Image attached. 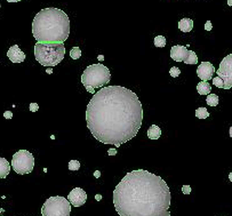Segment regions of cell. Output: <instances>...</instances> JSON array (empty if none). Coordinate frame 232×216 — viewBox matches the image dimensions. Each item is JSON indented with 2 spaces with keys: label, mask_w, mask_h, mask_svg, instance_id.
<instances>
[{
  "label": "cell",
  "mask_w": 232,
  "mask_h": 216,
  "mask_svg": "<svg viewBox=\"0 0 232 216\" xmlns=\"http://www.w3.org/2000/svg\"><path fill=\"white\" fill-rule=\"evenodd\" d=\"M142 121V103L126 87H103L94 94L86 109V123L92 135L101 143L117 148L137 135Z\"/></svg>",
  "instance_id": "6da1fadb"
},
{
  "label": "cell",
  "mask_w": 232,
  "mask_h": 216,
  "mask_svg": "<svg viewBox=\"0 0 232 216\" xmlns=\"http://www.w3.org/2000/svg\"><path fill=\"white\" fill-rule=\"evenodd\" d=\"M170 190L160 176L144 169L126 174L113 191L120 216H170Z\"/></svg>",
  "instance_id": "7a4b0ae2"
},
{
  "label": "cell",
  "mask_w": 232,
  "mask_h": 216,
  "mask_svg": "<svg viewBox=\"0 0 232 216\" xmlns=\"http://www.w3.org/2000/svg\"><path fill=\"white\" fill-rule=\"evenodd\" d=\"M32 34L39 43H64L70 34V20L58 8H45L32 22Z\"/></svg>",
  "instance_id": "3957f363"
},
{
  "label": "cell",
  "mask_w": 232,
  "mask_h": 216,
  "mask_svg": "<svg viewBox=\"0 0 232 216\" xmlns=\"http://www.w3.org/2000/svg\"><path fill=\"white\" fill-rule=\"evenodd\" d=\"M65 55L63 43H39L34 45V57L41 65L48 68L56 67Z\"/></svg>",
  "instance_id": "277c9868"
},
{
  "label": "cell",
  "mask_w": 232,
  "mask_h": 216,
  "mask_svg": "<svg viewBox=\"0 0 232 216\" xmlns=\"http://www.w3.org/2000/svg\"><path fill=\"white\" fill-rule=\"evenodd\" d=\"M111 79V72L102 63L92 64L85 69L81 76V83L85 87L103 88Z\"/></svg>",
  "instance_id": "5b68a950"
},
{
  "label": "cell",
  "mask_w": 232,
  "mask_h": 216,
  "mask_svg": "<svg viewBox=\"0 0 232 216\" xmlns=\"http://www.w3.org/2000/svg\"><path fill=\"white\" fill-rule=\"evenodd\" d=\"M41 214L43 216H70L71 203L64 197H50L43 205Z\"/></svg>",
  "instance_id": "8992f818"
},
{
  "label": "cell",
  "mask_w": 232,
  "mask_h": 216,
  "mask_svg": "<svg viewBox=\"0 0 232 216\" xmlns=\"http://www.w3.org/2000/svg\"><path fill=\"white\" fill-rule=\"evenodd\" d=\"M12 167L20 175L30 174L34 167V157L28 150H20L13 156Z\"/></svg>",
  "instance_id": "52a82bcc"
},
{
  "label": "cell",
  "mask_w": 232,
  "mask_h": 216,
  "mask_svg": "<svg viewBox=\"0 0 232 216\" xmlns=\"http://www.w3.org/2000/svg\"><path fill=\"white\" fill-rule=\"evenodd\" d=\"M170 57L176 62H183L185 64H197L198 56L192 50H189L183 45H175L170 48Z\"/></svg>",
  "instance_id": "ba28073f"
},
{
  "label": "cell",
  "mask_w": 232,
  "mask_h": 216,
  "mask_svg": "<svg viewBox=\"0 0 232 216\" xmlns=\"http://www.w3.org/2000/svg\"><path fill=\"white\" fill-rule=\"evenodd\" d=\"M217 77L223 81V89L229 90L232 88V54L226 55L219 63V70L216 71Z\"/></svg>",
  "instance_id": "9c48e42d"
},
{
  "label": "cell",
  "mask_w": 232,
  "mask_h": 216,
  "mask_svg": "<svg viewBox=\"0 0 232 216\" xmlns=\"http://www.w3.org/2000/svg\"><path fill=\"white\" fill-rule=\"evenodd\" d=\"M68 200L73 207H80L86 203L87 193L83 191L81 188H74V189L69 193Z\"/></svg>",
  "instance_id": "30bf717a"
},
{
  "label": "cell",
  "mask_w": 232,
  "mask_h": 216,
  "mask_svg": "<svg viewBox=\"0 0 232 216\" xmlns=\"http://www.w3.org/2000/svg\"><path fill=\"white\" fill-rule=\"evenodd\" d=\"M214 73H215V68L209 62H201V64L197 69V76L202 81H209L210 79H213Z\"/></svg>",
  "instance_id": "8fae6325"
},
{
  "label": "cell",
  "mask_w": 232,
  "mask_h": 216,
  "mask_svg": "<svg viewBox=\"0 0 232 216\" xmlns=\"http://www.w3.org/2000/svg\"><path fill=\"white\" fill-rule=\"evenodd\" d=\"M7 56L9 57V60L13 63H22L25 60V54L20 49V47L17 45H13L10 47L7 52Z\"/></svg>",
  "instance_id": "7c38bea8"
},
{
  "label": "cell",
  "mask_w": 232,
  "mask_h": 216,
  "mask_svg": "<svg viewBox=\"0 0 232 216\" xmlns=\"http://www.w3.org/2000/svg\"><path fill=\"white\" fill-rule=\"evenodd\" d=\"M10 173V165L8 160L0 157V178H6Z\"/></svg>",
  "instance_id": "4fadbf2b"
},
{
  "label": "cell",
  "mask_w": 232,
  "mask_h": 216,
  "mask_svg": "<svg viewBox=\"0 0 232 216\" xmlns=\"http://www.w3.org/2000/svg\"><path fill=\"white\" fill-rule=\"evenodd\" d=\"M179 29L182 32H190L193 29V21L191 18H182L179 22Z\"/></svg>",
  "instance_id": "5bb4252c"
},
{
  "label": "cell",
  "mask_w": 232,
  "mask_h": 216,
  "mask_svg": "<svg viewBox=\"0 0 232 216\" xmlns=\"http://www.w3.org/2000/svg\"><path fill=\"white\" fill-rule=\"evenodd\" d=\"M197 90L200 95H208L210 94V90H212V86L208 81H200V83L197 85Z\"/></svg>",
  "instance_id": "9a60e30c"
},
{
  "label": "cell",
  "mask_w": 232,
  "mask_h": 216,
  "mask_svg": "<svg viewBox=\"0 0 232 216\" xmlns=\"http://www.w3.org/2000/svg\"><path fill=\"white\" fill-rule=\"evenodd\" d=\"M161 136V129L160 127H158L157 125H152L150 126V128L148 129V137L150 140H158Z\"/></svg>",
  "instance_id": "2e32d148"
},
{
  "label": "cell",
  "mask_w": 232,
  "mask_h": 216,
  "mask_svg": "<svg viewBox=\"0 0 232 216\" xmlns=\"http://www.w3.org/2000/svg\"><path fill=\"white\" fill-rule=\"evenodd\" d=\"M219 96L216 94H208L207 98H206V103L208 104L209 107H217L219 105Z\"/></svg>",
  "instance_id": "e0dca14e"
},
{
  "label": "cell",
  "mask_w": 232,
  "mask_h": 216,
  "mask_svg": "<svg viewBox=\"0 0 232 216\" xmlns=\"http://www.w3.org/2000/svg\"><path fill=\"white\" fill-rule=\"evenodd\" d=\"M196 117L199 119H206L209 117V112L207 111L206 108H199L196 110Z\"/></svg>",
  "instance_id": "ac0fdd59"
},
{
  "label": "cell",
  "mask_w": 232,
  "mask_h": 216,
  "mask_svg": "<svg viewBox=\"0 0 232 216\" xmlns=\"http://www.w3.org/2000/svg\"><path fill=\"white\" fill-rule=\"evenodd\" d=\"M81 54L83 53H81V49H80L79 47H73L72 49H71V52H70V56L73 60H78V58H80Z\"/></svg>",
  "instance_id": "d6986e66"
},
{
  "label": "cell",
  "mask_w": 232,
  "mask_h": 216,
  "mask_svg": "<svg viewBox=\"0 0 232 216\" xmlns=\"http://www.w3.org/2000/svg\"><path fill=\"white\" fill-rule=\"evenodd\" d=\"M154 46L156 47H165L166 46V38L164 36H157L154 38Z\"/></svg>",
  "instance_id": "ffe728a7"
},
{
  "label": "cell",
  "mask_w": 232,
  "mask_h": 216,
  "mask_svg": "<svg viewBox=\"0 0 232 216\" xmlns=\"http://www.w3.org/2000/svg\"><path fill=\"white\" fill-rule=\"evenodd\" d=\"M80 168V163L78 160H71L69 163V169L71 172H76Z\"/></svg>",
  "instance_id": "44dd1931"
},
{
  "label": "cell",
  "mask_w": 232,
  "mask_h": 216,
  "mask_svg": "<svg viewBox=\"0 0 232 216\" xmlns=\"http://www.w3.org/2000/svg\"><path fill=\"white\" fill-rule=\"evenodd\" d=\"M169 74H170L173 78H176V77H179V74H181V70H179L177 67H173V68H170V70H169Z\"/></svg>",
  "instance_id": "7402d4cb"
},
{
  "label": "cell",
  "mask_w": 232,
  "mask_h": 216,
  "mask_svg": "<svg viewBox=\"0 0 232 216\" xmlns=\"http://www.w3.org/2000/svg\"><path fill=\"white\" fill-rule=\"evenodd\" d=\"M213 83H214V86H216L217 88H223V81L219 77L213 78Z\"/></svg>",
  "instance_id": "603a6c76"
},
{
  "label": "cell",
  "mask_w": 232,
  "mask_h": 216,
  "mask_svg": "<svg viewBox=\"0 0 232 216\" xmlns=\"http://www.w3.org/2000/svg\"><path fill=\"white\" fill-rule=\"evenodd\" d=\"M182 191L184 194H190L191 193V186L190 185H183L182 186Z\"/></svg>",
  "instance_id": "cb8c5ba5"
},
{
  "label": "cell",
  "mask_w": 232,
  "mask_h": 216,
  "mask_svg": "<svg viewBox=\"0 0 232 216\" xmlns=\"http://www.w3.org/2000/svg\"><path fill=\"white\" fill-rule=\"evenodd\" d=\"M30 111L31 112H37L38 110H39V105L37 103H30Z\"/></svg>",
  "instance_id": "d4e9b609"
},
{
  "label": "cell",
  "mask_w": 232,
  "mask_h": 216,
  "mask_svg": "<svg viewBox=\"0 0 232 216\" xmlns=\"http://www.w3.org/2000/svg\"><path fill=\"white\" fill-rule=\"evenodd\" d=\"M213 29V24H212V22L210 21H207L205 23V30L206 31H210Z\"/></svg>",
  "instance_id": "484cf974"
},
{
  "label": "cell",
  "mask_w": 232,
  "mask_h": 216,
  "mask_svg": "<svg viewBox=\"0 0 232 216\" xmlns=\"http://www.w3.org/2000/svg\"><path fill=\"white\" fill-rule=\"evenodd\" d=\"M3 117H5L6 119H12V118H13V112H12V111H5V112H3Z\"/></svg>",
  "instance_id": "4316f807"
},
{
  "label": "cell",
  "mask_w": 232,
  "mask_h": 216,
  "mask_svg": "<svg viewBox=\"0 0 232 216\" xmlns=\"http://www.w3.org/2000/svg\"><path fill=\"white\" fill-rule=\"evenodd\" d=\"M108 153H109L110 156H116V154H117V150L116 149H109Z\"/></svg>",
  "instance_id": "83f0119b"
},
{
  "label": "cell",
  "mask_w": 232,
  "mask_h": 216,
  "mask_svg": "<svg viewBox=\"0 0 232 216\" xmlns=\"http://www.w3.org/2000/svg\"><path fill=\"white\" fill-rule=\"evenodd\" d=\"M85 88H86V90L88 92V93H92V94H93L94 92H95V88H93V87H90V86H86Z\"/></svg>",
  "instance_id": "f1b7e54d"
},
{
  "label": "cell",
  "mask_w": 232,
  "mask_h": 216,
  "mask_svg": "<svg viewBox=\"0 0 232 216\" xmlns=\"http://www.w3.org/2000/svg\"><path fill=\"white\" fill-rule=\"evenodd\" d=\"M94 176L96 177V178H99V176H101V172H99V170H96V172L94 173Z\"/></svg>",
  "instance_id": "f546056e"
},
{
  "label": "cell",
  "mask_w": 232,
  "mask_h": 216,
  "mask_svg": "<svg viewBox=\"0 0 232 216\" xmlns=\"http://www.w3.org/2000/svg\"><path fill=\"white\" fill-rule=\"evenodd\" d=\"M95 199H96L97 201H101V199H102V196H101V194H96V196H95Z\"/></svg>",
  "instance_id": "4dcf8cb0"
},
{
  "label": "cell",
  "mask_w": 232,
  "mask_h": 216,
  "mask_svg": "<svg viewBox=\"0 0 232 216\" xmlns=\"http://www.w3.org/2000/svg\"><path fill=\"white\" fill-rule=\"evenodd\" d=\"M8 3H18V1H21V0H7Z\"/></svg>",
  "instance_id": "1f68e13d"
},
{
  "label": "cell",
  "mask_w": 232,
  "mask_h": 216,
  "mask_svg": "<svg viewBox=\"0 0 232 216\" xmlns=\"http://www.w3.org/2000/svg\"><path fill=\"white\" fill-rule=\"evenodd\" d=\"M97 58H98V61H103V60H104V56H103V55H99Z\"/></svg>",
  "instance_id": "d6a6232c"
},
{
  "label": "cell",
  "mask_w": 232,
  "mask_h": 216,
  "mask_svg": "<svg viewBox=\"0 0 232 216\" xmlns=\"http://www.w3.org/2000/svg\"><path fill=\"white\" fill-rule=\"evenodd\" d=\"M229 134H230V136H231V138H232V126L230 127V130H229Z\"/></svg>",
  "instance_id": "836d02e7"
},
{
  "label": "cell",
  "mask_w": 232,
  "mask_h": 216,
  "mask_svg": "<svg viewBox=\"0 0 232 216\" xmlns=\"http://www.w3.org/2000/svg\"><path fill=\"white\" fill-rule=\"evenodd\" d=\"M46 72H47V73H48V74H50V73L53 72V71H52V69H50V68H49V69H48V70H47V71H46Z\"/></svg>",
  "instance_id": "e575fe53"
},
{
  "label": "cell",
  "mask_w": 232,
  "mask_h": 216,
  "mask_svg": "<svg viewBox=\"0 0 232 216\" xmlns=\"http://www.w3.org/2000/svg\"><path fill=\"white\" fill-rule=\"evenodd\" d=\"M229 180H230V181H231V182H232V172H231V173L229 174Z\"/></svg>",
  "instance_id": "d590c367"
},
{
  "label": "cell",
  "mask_w": 232,
  "mask_h": 216,
  "mask_svg": "<svg viewBox=\"0 0 232 216\" xmlns=\"http://www.w3.org/2000/svg\"><path fill=\"white\" fill-rule=\"evenodd\" d=\"M228 5H230V6H232V0H228Z\"/></svg>",
  "instance_id": "8d00e7d4"
},
{
  "label": "cell",
  "mask_w": 232,
  "mask_h": 216,
  "mask_svg": "<svg viewBox=\"0 0 232 216\" xmlns=\"http://www.w3.org/2000/svg\"><path fill=\"white\" fill-rule=\"evenodd\" d=\"M3 212H5V210H3V208H0V214H1V213H3ZM0 216H1V215H0Z\"/></svg>",
  "instance_id": "74e56055"
},
{
  "label": "cell",
  "mask_w": 232,
  "mask_h": 216,
  "mask_svg": "<svg viewBox=\"0 0 232 216\" xmlns=\"http://www.w3.org/2000/svg\"><path fill=\"white\" fill-rule=\"evenodd\" d=\"M0 8H1V3H0Z\"/></svg>",
  "instance_id": "f35d334b"
}]
</instances>
